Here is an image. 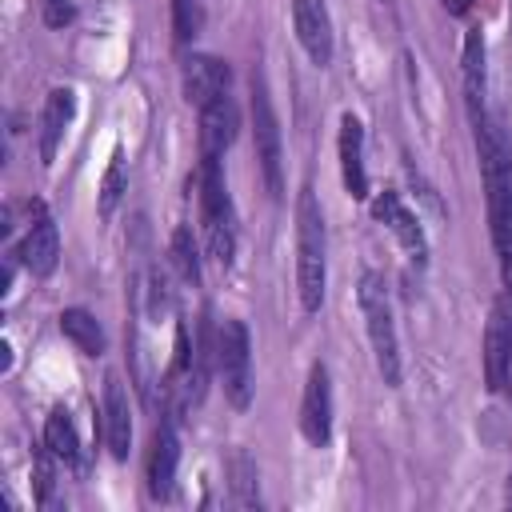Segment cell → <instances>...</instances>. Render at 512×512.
<instances>
[{
    "instance_id": "16",
    "label": "cell",
    "mask_w": 512,
    "mask_h": 512,
    "mask_svg": "<svg viewBox=\"0 0 512 512\" xmlns=\"http://www.w3.org/2000/svg\"><path fill=\"white\" fill-rule=\"evenodd\" d=\"M56 260H60V232H56V224L40 208L32 228H28V236H24V244H20V264L32 276H48L56 268Z\"/></svg>"
},
{
    "instance_id": "25",
    "label": "cell",
    "mask_w": 512,
    "mask_h": 512,
    "mask_svg": "<svg viewBox=\"0 0 512 512\" xmlns=\"http://www.w3.org/2000/svg\"><path fill=\"white\" fill-rule=\"evenodd\" d=\"M40 16L48 28H64L76 20V4L72 0H40Z\"/></svg>"
},
{
    "instance_id": "4",
    "label": "cell",
    "mask_w": 512,
    "mask_h": 512,
    "mask_svg": "<svg viewBox=\"0 0 512 512\" xmlns=\"http://www.w3.org/2000/svg\"><path fill=\"white\" fill-rule=\"evenodd\" d=\"M252 136H256V160L264 172V184L272 192V200L284 196V144H280V120L264 84V72H252Z\"/></svg>"
},
{
    "instance_id": "26",
    "label": "cell",
    "mask_w": 512,
    "mask_h": 512,
    "mask_svg": "<svg viewBox=\"0 0 512 512\" xmlns=\"http://www.w3.org/2000/svg\"><path fill=\"white\" fill-rule=\"evenodd\" d=\"M444 8H448L452 16H464V12L472 8V0H444Z\"/></svg>"
},
{
    "instance_id": "15",
    "label": "cell",
    "mask_w": 512,
    "mask_h": 512,
    "mask_svg": "<svg viewBox=\"0 0 512 512\" xmlns=\"http://www.w3.org/2000/svg\"><path fill=\"white\" fill-rule=\"evenodd\" d=\"M340 172L348 196L364 200L368 196V172H364V128L352 112L340 116Z\"/></svg>"
},
{
    "instance_id": "23",
    "label": "cell",
    "mask_w": 512,
    "mask_h": 512,
    "mask_svg": "<svg viewBox=\"0 0 512 512\" xmlns=\"http://www.w3.org/2000/svg\"><path fill=\"white\" fill-rule=\"evenodd\" d=\"M200 24H204L200 0H172V36H176V44H192Z\"/></svg>"
},
{
    "instance_id": "6",
    "label": "cell",
    "mask_w": 512,
    "mask_h": 512,
    "mask_svg": "<svg viewBox=\"0 0 512 512\" xmlns=\"http://www.w3.org/2000/svg\"><path fill=\"white\" fill-rule=\"evenodd\" d=\"M300 432L312 448H324L332 440V380L320 360L308 368V384L300 400Z\"/></svg>"
},
{
    "instance_id": "2",
    "label": "cell",
    "mask_w": 512,
    "mask_h": 512,
    "mask_svg": "<svg viewBox=\"0 0 512 512\" xmlns=\"http://www.w3.org/2000/svg\"><path fill=\"white\" fill-rule=\"evenodd\" d=\"M196 192H200V216H204V236H208V252L220 268H232L236 256V212H232V196L220 172V156H200V176H196Z\"/></svg>"
},
{
    "instance_id": "1",
    "label": "cell",
    "mask_w": 512,
    "mask_h": 512,
    "mask_svg": "<svg viewBox=\"0 0 512 512\" xmlns=\"http://www.w3.org/2000/svg\"><path fill=\"white\" fill-rule=\"evenodd\" d=\"M324 284H328L324 216H320V204H316L312 188H300V196H296V292H300L304 312H320Z\"/></svg>"
},
{
    "instance_id": "19",
    "label": "cell",
    "mask_w": 512,
    "mask_h": 512,
    "mask_svg": "<svg viewBox=\"0 0 512 512\" xmlns=\"http://www.w3.org/2000/svg\"><path fill=\"white\" fill-rule=\"evenodd\" d=\"M228 488H232V500L240 508H256L260 504V492H256V460L248 452H232L228 456Z\"/></svg>"
},
{
    "instance_id": "12",
    "label": "cell",
    "mask_w": 512,
    "mask_h": 512,
    "mask_svg": "<svg viewBox=\"0 0 512 512\" xmlns=\"http://www.w3.org/2000/svg\"><path fill=\"white\" fill-rule=\"evenodd\" d=\"M104 440H108V452L116 460H128V448H132V408H128V392L116 376L104 380Z\"/></svg>"
},
{
    "instance_id": "8",
    "label": "cell",
    "mask_w": 512,
    "mask_h": 512,
    "mask_svg": "<svg viewBox=\"0 0 512 512\" xmlns=\"http://www.w3.org/2000/svg\"><path fill=\"white\" fill-rule=\"evenodd\" d=\"M292 28L312 64H332V20L324 0H292Z\"/></svg>"
},
{
    "instance_id": "10",
    "label": "cell",
    "mask_w": 512,
    "mask_h": 512,
    "mask_svg": "<svg viewBox=\"0 0 512 512\" xmlns=\"http://www.w3.org/2000/svg\"><path fill=\"white\" fill-rule=\"evenodd\" d=\"M236 128H240V108L228 92L204 104L200 108V156H220L236 140Z\"/></svg>"
},
{
    "instance_id": "13",
    "label": "cell",
    "mask_w": 512,
    "mask_h": 512,
    "mask_svg": "<svg viewBox=\"0 0 512 512\" xmlns=\"http://www.w3.org/2000/svg\"><path fill=\"white\" fill-rule=\"evenodd\" d=\"M72 116H76V92L72 88H52L48 100H44V112H40V164L56 160V148H60Z\"/></svg>"
},
{
    "instance_id": "9",
    "label": "cell",
    "mask_w": 512,
    "mask_h": 512,
    "mask_svg": "<svg viewBox=\"0 0 512 512\" xmlns=\"http://www.w3.org/2000/svg\"><path fill=\"white\" fill-rule=\"evenodd\" d=\"M512 372V320L504 316V308H496L488 316L484 328V384L488 392H504Z\"/></svg>"
},
{
    "instance_id": "14",
    "label": "cell",
    "mask_w": 512,
    "mask_h": 512,
    "mask_svg": "<svg viewBox=\"0 0 512 512\" xmlns=\"http://www.w3.org/2000/svg\"><path fill=\"white\" fill-rule=\"evenodd\" d=\"M176 464H180V444L172 424H160L152 432V452H148V492L152 500H168L176 484Z\"/></svg>"
},
{
    "instance_id": "7",
    "label": "cell",
    "mask_w": 512,
    "mask_h": 512,
    "mask_svg": "<svg viewBox=\"0 0 512 512\" xmlns=\"http://www.w3.org/2000/svg\"><path fill=\"white\" fill-rule=\"evenodd\" d=\"M180 80H184V100L196 104V108H204V104H212L216 96L228 92V84H232V68H228L220 56L192 52V56H184Z\"/></svg>"
},
{
    "instance_id": "22",
    "label": "cell",
    "mask_w": 512,
    "mask_h": 512,
    "mask_svg": "<svg viewBox=\"0 0 512 512\" xmlns=\"http://www.w3.org/2000/svg\"><path fill=\"white\" fill-rule=\"evenodd\" d=\"M124 192H128L124 156H120V152H112V160H108V168H104V180H100V216H112Z\"/></svg>"
},
{
    "instance_id": "18",
    "label": "cell",
    "mask_w": 512,
    "mask_h": 512,
    "mask_svg": "<svg viewBox=\"0 0 512 512\" xmlns=\"http://www.w3.org/2000/svg\"><path fill=\"white\" fill-rule=\"evenodd\" d=\"M60 332H64L84 356H104V348H108L104 328H100V320H96L88 308H64V312H60Z\"/></svg>"
},
{
    "instance_id": "17",
    "label": "cell",
    "mask_w": 512,
    "mask_h": 512,
    "mask_svg": "<svg viewBox=\"0 0 512 512\" xmlns=\"http://www.w3.org/2000/svg\"><path fill=\"white\" fill-rule=\"evenodd\" d=\"M460 68H464V100H468V116L488 112V108H484V36H480V28H472V32L464 36Z\"/></svg>"
},
{
    "instance_id": "27",
    "label": "cell",
    "mask_w": 512,
    "mask_h": 512,
    "mask_svg": "<svg viewBox=\"0 0 512 512\" xmlns=\"http://www.w3.org/2000/svg\"><path fill=\"white\" fill-rule=\"evenodd\" d=\"M508 304H512V288H508Z\"/></svg>"
},
{
    "instance_id": "3",
    "label": "cell",
    "mask_w": 512,
    "mask_h": 512,
    "mask_svg": "<svg viewBox=\"0 0 512 512\" xmlns=\"http://www.w3.org/2000/svg\"><path fill=\"white\" fill-rule=\"evenodd\" d=\"M360 312H364V328L372 340V356L376 368L384 376L388 388L400 384V344H396V324H392V304H388V288L376 272L360 276Z\"/></svg>"
},
{
    "instance_id": "21",
    "label": "cell",
    "mask_w": 512,
    "mask_h": 512,
    "mask_svg": "<svg viewBox=\"0 0 512 512\" xmlns=\"http://www.w3.org/2000/svg\"><path fill=\"white\" fill-rule=\"evenodd\" d=\"M44 444L56 452V460H76L80 436H76V424H72L68 408H52L48 412V420H44Z\"/></svg>"
},
{
    "instance_id": "20",
    "label": "cell",
    "mask_w": 512,
    "mask_h": 512,
    "mask_svg": "<svg viewBox=\"0 0 512 512\" xmlns=\"http://www.w3.org/2000/svg\"><path fill=\"white\" fill-rule=\"evenodd\" d=\"M168 256H172V268L180 272V280L196 288V284H200V244H196V236H192L188 224H180V228L172 232Z\"/></svg>"
},
{
    "instance_id": "5",
    "label": "cell",
    "mask_w": 512,
    "mask_h": 512,
    "mask_svg": "<svg viewBox=\"0 0 512 512\" xmlns=\"http://www.w3.org/2000/svg\"><path fill=\"white\" fill-rule=\"evenodd\" d=\"M216 372L224 380V396L232 408L252 404V340L244 320H224L216 328Z\"/></svg>"
},
{
    "instance_id": "11",
    "label": "cell",
    "mask_w": 512,
    "mask_h": 512,
    "mask_svg": "<svg viewBox=\"0 0 512 512\" xmlns=\"http://www.w3.org/2000/svg\"><path fill=\"white\" fill-rule=\"evenodd\" d=\"M372 216H376V220H380V224H384V228H388V232H392V236H396V240H400L416 260H424V256H428V244H424L420 220L404 208V200H400L396 192H388V188H384V192L372 200Z\"/></svg>"
},
{
    "instance_id": "24",
    "label": "cell",
    "mask_w": 512,
    "mask_h": 512,
    "mask_svg": "<svg viewBox=\"0 0 512 512\" xmlns=\"http://www.w3.org/2000/svg\"><path fill=\"white\" fill-rule=\"evenodd\" d=\"M52 456H56V452L44 444V452H36V464H32V472H36V500H40V504L48 500V492H52V480H56Z\"/></svg>"
}]
</instances>
